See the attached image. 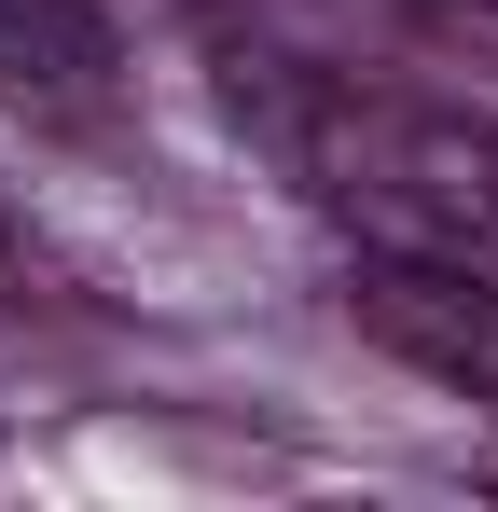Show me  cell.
Here are the masks:
<instances>
[{
	"instance_id": "cell-1",
	"label": "cell",
	"mask_w": 498,
	"mask_h": 512,
	"mask_svg": "<svg viewBox=\"0 0 498 512\" xmlns=\"http://www.w3.org/2000/svg\"><path fill=\"white\" fill-rule=\"evenodd\" d=\"M346 305H360V333L388 346V360L443 374L457 402H498V277H471V263H415V250H374Z\"/></svg>"
},
{
	"instance_id": "cell-2",
	"label": "cell",
	"mask_w": 498,
	"mask_h": 512,
	"mask_svg": "<svg viewBox=\"0 0 498 512\" xmlns=\"http://www.w3.org/2000/svg\"><path fill=\"white\" fill-rule=\"evenodd\" d=\"M125 70V28L97 0H0V111H83Z\"/></svg>"
},
{
	"instance_id": "cell-3",
	"label": "cell",
	"mask_w": 498,
	"mask_h": 512,
	"mask_svg": "<svg viewBox=\"0 0 498 512\" xmlns=\"http://www.w3.org/2000/svg\"><path fill=\"white\" fill-rule=\"evenodd\" d=\"M28 277H42V250H28V222L0 208V305H28Z\"/></svg>"
},
{
	"instance_id": "cell-4",
	"label": "cell",
	"mask_w": 498,
	"mask_h": 512,
	"mask_svg": "<svg viewBox=\"0 0 498 512\" xmlns=\"http://www.w3.org/2000/svg\"><path fill=\"white\" fill-rule=\"evenodd\" d=\"M471 277H498V250H485V263H471Z\"/></svg>"
}]
</instances>
